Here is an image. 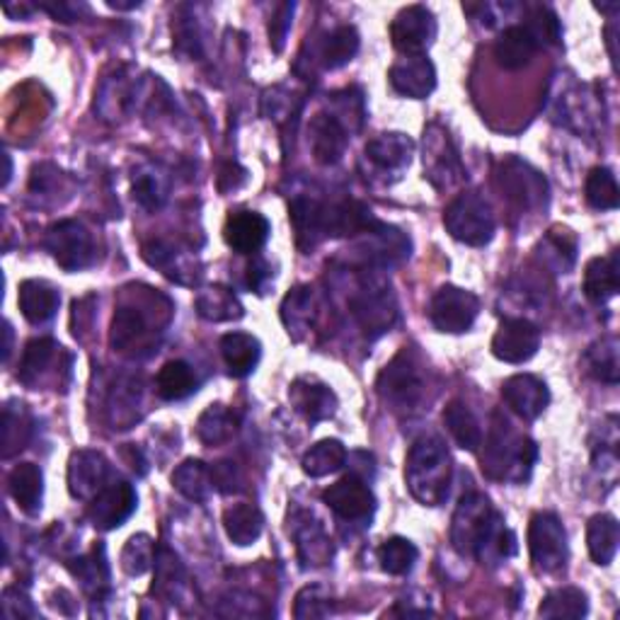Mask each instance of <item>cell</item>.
<instances>
[{
  "mask_svg": "<svg viewBox=\"0 0 620 620\" xmlns=\"http://www.w3.org/2000/svg\"><path fill=\"white\" fill-rule=\"evenodd\" d=\"M589 613V598L577 586H560L553 589L551 594L543 598L539 608L541 618H572L580 620Z\"/></svg>",
  "mask_w": 620,
  "mask_h": 620,
  "instance_id": "43",
  "label": "cell"
},
{
  "mask_svg": "<svg viewBox=\"0 0 620 620\" xmlns=\"http://www.w3.org/2000/svg\"><path fill=\"white\" fill-rule=\"evenodd\" d=\"M315 318H318V306H315V294L310 286H298L284 298L282 320L286 325V333L294 339H303V335L310 333V327L315 325Z\"/></svg>",
  "mask_w": 620,
  "mask_h": 620,
  "instance_id": "33",
  "label": "cell"
},
{
  "mask_svg": "<svg viewBox=\"0 0 620 620\" xmlns=\"http://www.w3.org/2000/svg\"><path fill=\"white\" fill-rule=\"evenodd\" d=\"M294 10H296L294 3H279L272 20H270V41H272V49L276 51V54L284 49L288 29H292Z\"/></svg>",
  "mask_w": 620,
  "mask_h": 620,
  "instance_id": "56",
  "label": "cell"
},
{
  "mask_svg": "<svg viewBox=\"0 0 620 620\" xmlns=\"http://www.w3.org/2000/svg\"><path fill=\"white\" fill-rule=\"evenodd\" d=\"M17 303H20V310H23L25 320H29L33 325H41V323H49V320L56 315L61 296L51 284L29 279V282L20 284Z\"/></svg>",
  "mask_w": 620,
  "mask_h": 620,
  "instance_id": "30",
  "label": "cell"
},
{
  "mask_svg": "<svg viewBox=\"0 0 620 620\" xmlns=\"http://www.w3.org/2000/svg\"><path fill=\"white\" fill-rule=\"evenodd\" d=\"M330 613H333V604H330V596L323 586H306L296 596V618H325Z\"/></svg>",
  "mask_w": 620,
  "mask_h": 620,
  "instance_id": "53",
  "label": "cell"
},
{
  "mask_svg": "<svg viewBox=\"0 0 620 620\" xmlns=\"http://www.w3.org/2000/svg\"><path fill=\"white\" fill-rule=\"evenodd\" d=\"M237 431V417L229 408L211 405L202 412L199 422H196V437L204 441L206 447H221V443L231 441Z\"/></svg>",
  "mask_w": 620,
  "mask_h": 620,
  "instance_id": "42",
  "label": "cell"
},
{
  "mask_svg": "<svg viewBox=\"0 0 620 620\" xmlns=\"http://www.w3.org/2000/svg\"><path fill=\"white\" fill-rule=\"evenodd\" d=\"M155 543L148 539L146 533L131 535L129 543L124 545L121 551V570L131 577H141L143 572L151 570V565H155Z\"/></svg>",
  "mask_w": 620,
  "mask_h": 620,
  "instance_id": "49",
  "label": "cell"
},
{
  "mask_svg": "<svg viewBox=\"0 0 620 620\" xmlns=\"http://www.w3.org/2000/svg\"><path fill=\"white\" fill-rule=\"evenodd\" d=\"M443 425H447L453 441H456L463 451H478L482 443V429L478 417L473 415V410L465 405V402H449L447 410H443Z\"/></svg>",
  "mask_w": 620,
  "mask_h": 620,
  "instance_id": "36",
  "label": "cell"
},
{
  "mask_svg": "<svg viewBox=\"0 0 620 620\" xmlns=\"http://www.w3.org/2000/svg\"><path fill=\"white\" fill-rule=\"evenodd\" d=\"M417 557H419V551L415 547V543L408 539H400V535H392V539H388L384 545L378 547L380 567H384L388 574H396V577L412 572Z\"/></svg>",
  "mask_w": 620,
  "mask_h": 620,
  "instance_id": "46",
  "label": "cell"
},
{
  "mask_svg": "<svg viewBox=\"0 0 620 620\" xmlns=\"http://www.w3.org/2000/svg\"><path fill=\"white\" fill-rule=\"evenodd\" d=\"M620 543V526L618 519L611 514H596L586 526V545L589 555L596 565H611L618 553Z\"/></svg>",
  "mask_w": 620,
  "mask_h": 620,
  "instance_id": "34",
  "label": "cell"
},
{
  "mask_svg": "<svg viewBox=\"0 0 620 620\" xmlns=\"http://www.w3.org/2000/svg\"><path fill=\"white\" fill-rule=\"evenodd\" d=\"M51 257L64 267L66 272H80L95 260V245L92 235L78 221H59L51 225L44 237Z\"/></svg>",
  "mask_w": 620,
  "mask_h": 620,
  "instance_id": "10",
  "label": "cell"
},
{
  "mask_svg": "<svg viewBox=\"0 0 620 620\" xmlns=\"http://www.w3.org/2000/svg\"><path fill=\"white\" fill-rule=\"evenodd\" d=\"M425 170L427 180L437 190L453 188L465 178L458 151L453 148L449 133L437 124L425 131Z\"/></svg>",
  "mask_w": 620,
  "mask_h": 620,
  "instance_id": "12",
  "label": "cell"
},
{
  "mask_svg": "<svg viewBox=\"0 0 620 620\" xmlns=\"http://www.w3.org/2000/svg\"><path fill=\"white\" fill-rule=\"evenodd\" d=\"M211 485V468H206V463L196 458L180 463L172 473V488L190 502H204L209 498Z\"/></svg>",
  "mask_w": 620,
  "mask_h": 620,
  "instance_id": "38",
  "label": "cell"
},
{
  "mask_svg": "<svg viewBox=\"0 0 620 620\" xmlns=\"http://www.w3.org/2000/svg\"><path fill=\"white\" fill-rule=\"evenodd\" d=\"M184 584V570L178 560V555L168 547L160 545L158 551H155V584H153V592H158L163 596L172 598L175 592Z\"/></svg>",
  "mask_w": 620,
  "mask_h": 620,
  "instance_id": "48",
  "label": "cell"
},
{
  "mask_svg": "<svg viewBox=\"0 0 620 620\" xmlns=\"http://www.w3.org/2000/svg\"><path fill=\"white\" fill-rule=\"evenodd\" d=\"M8 490L10 498L25 514L35 516L41 509V500H44V475L35 463H20L8 475Z\"/></svg>",
  "mask_w": 620,
  "mask_h": 620,
  "instance_id": "27",
  "label": "cell"
},
{
  "mask_svg": "<svg viewBox=\"0 0 620 620\" xmlns=\"http://www.w3.org/2000/svg\"><path fill=\"white\" fill-rule=\"evenodd\" d=\"M288 531L294 533L298 560L303 567H325L333 563L335 545L313 514L294 512Z\"/></svg>",
  "mask_w": 620,
  "mask_h": 620,
  "instance_id": "16",
  "label": "cell"
},
{
  "mask_svg": "<svg viewBox=\"0 0 620 620\" xmlns=\"http://www.w3.org/2000/svg\"><path fill=\"white\" fill-rule=\"evenodd\" d=\"M323 209L325 206L310 199V196H296L292 202V221L296 229V243L303 253L313 250V247L323 241Z\"/></svg>",
  "mask_w": 620,
  "mask_h": 620,
  "instance_id": "32",
  "label": "cell"
},
{
  "mask_svg": "<svg viewBox=\"0 0 620 620\" xmlns=\"http://www.w3.org/2000/svg\"><path fill=\"white\" fill-rule=\"evenodd\" d=\"M211 482L219 492L231 494V492L241 490L243 478H241V470H237V465L233 461H219L211 468Z\"/></svg>",
  "mask_w": 620,
  "mask_h": 620,
  "instance_id": "57",
  "label": "cell"
},
{
  "mask_svg": "<svg viewBox=\"0 0 620 620\" xmlns=\"http://www.w3.org/2000/svg\"><path fill=\"white\" fill-rule=\"evenodd\" d=\"M323 502L345 521H366L376 509L374 492H371L366 480H361L354 473L330 485L323 492Z\"/></svg>",
  "mask_w": 620,
  "mask_h": 620,
  "instance_id": "14",
  "label": "cell"
},
{
  "mask_svg": "<svg viewBox=\"0 0 620 620\" xmlns=\"http://www.w3.org/2000/svg\"><path fill=\"white\" fill-rule=\"evenodd\" d=\"M620 292L618 253L594 257L584 270V296L592 303H608Z\"/></svg>",
  "mask_w": 620,
  "mask_h": 620,
  "instance_id": "26",
  "label": "cell"
},
{
  "mask_svg": "<svg viewBox=\"0 0 620 620\" xmlns=\"http://www.w3.org/2000/svg\"><path fill=\"white\" fill-rule=\"evenodd\" d=\"M453 478V463L447 443L439 437H422L408 453L405 482L412 498L425 506L447 502Z\"/></svg>",
  "mask_w": 620,
  "mask_h": 620,
  "instance_id": "1",
  "label": "cell"
},
{
  "mask_svg": "<svg viewBox=\"0 0 620 620\" xmlns=\"http://www.w3.org/2000/svg\"><path fill=\"white\" fill-rule=\"evenodd\" d=\"M390 39L400 54L425 56L437 39V20L427 5L402 8L390 25Z\"/></svg>",
  "mask_w": 620,
  "mask_h": 620,
  "instance_id": "11",
  "label": "cell"
},
{
  "mask_svg": "<svg viewBox=\"0 0 620 620\" xmlns=\"http://www.w3.org/2000/svg\"><path fill=\"white\" fill-rule=\"evenodd\" d=\"M112 408L115 410V429H129L127 425H131L133 419H137V405H139V386L129 380V384H119L115 390V402Z\"/></svg>",
  "mask_w": 620,
  "mask_h": 620,
  "instance_id": "54",
  "label": "cell"
},
{
  "mask_svg": "<svg viewBox=\"0 0 620 620\" xmlns=\"http://www.w3.org/2000/svg\"><path fill=\"white\" fill-rule=\"evenodd\" d=\"M541 347V330L526 318H506L492 337V354L504 364H526Z\"/></svg>",
  "mask_w": 620,
  "mask_h": 620,
  "instance_id": "13",
  "label": "cell"
},
{
  "mask_svg": "<svg viewBox=\"0 0 620 620\" xmlns=\"http://www.w3.org/2000/svg\"><path fill=\"white\" fill-rule=\"evenodd\" d=\"M361 235L366 237L364 250L371 257V262L390 267L410 257V237L392 229V225L374 221Z\"/></svg>",
  "mask_w": 620,
  "mask_h": 620,
  "instance_id": "23",
  "label": "cell"
},
{
  "mask_svg": "<svg viewBox=\"0 0 620 620\" xmlns=\"http://www.w3.org/2000/svg\"><path fill=\"white\" fill-rule=\"evenodd\" d=\"M155 390L168 402L190 398L196 390V376L188 361H168L155 378Z\"/></svg>",
  "mask_w": 620,
  "mask_h": 620,
  "instance_id": "40",
  "label": "cell"
},
{
  "mask_svg": "<svg viewBox=\"0 0 620 620\" xmlns=\"http://www.w3.org/2000/svg\"><path fill=\"white\" fill-rule=\"evenodd\" d=\"M137 490L129 482H112L90 500L88 519L100 531H112L137 512Z\"/></svg>",
  "mask_w": 620,
  "mask_h": 620,
  "instance_id": "15",
  "label": "cell"
},
{
  "mask_svg": "<svg viewBox=\"0 0 620 620\" xmlns=\"http://www.w3.org/2000/svg\"><path fill=\"white\" fill-rule=\"evenodd\" d=\"M357 51H359V33L351 25H343L327 37L323 47V64L330 70L343 68L357 56Z\"/></svg>",
  "mask_w": 620,
  "mask_h": 620,
  "instance_id": "47",
  "label": "cell"
},
{
  "mask_svg": "<svg viewBox=\"0 0 620 620\" xmlns=\"http://www.w3.org/2000/svg\"><path fill=\"white\" fill-rule=\"evenodd\" d=\"M526 27H529V33L535 37V41H539V47H543V44L557 47L563 41L560 20H557V15L553 13L551 8H543V5L533 8Z\"/></svg>",
  "mask_w": 620,
  "mask_h": 620,
  "instance_id": "50",
  "label": "cell"
},
{
  "mask_svg": "<svg viewBox=\"0 0 620 620\" xmlns=\"http://www.w3.org/2000/svg\"><path fill=\"white\" fill-rule=\"evenodd\" d=\"M347 463V447L339 439H323L315 447L306 451L301 461L303 473L310 478H325L330 473H337Z\"/></svg>",
  "mask_w": 620,
  "mask_h": 620,
  "instance_id": "41",
  "label": "cell"
},
{
  "mask_svg": "<svg viewBox=\"0 0 620 620\" xmlns=\"http://www.w3.org/2000/svg\"><path fill=\"white\" fill-rule=\"evenodd\" d=\"M498 184L516 211H535L547 204V180L521 158H504L498 168Z\"/></svg>",
  "mask_w": 620,
  "mask_h": 620,
  "instance_id": "5",
  "label": "cell"
},
{
  "mask_svg": "<svg viewBox=\"0 0 620 620\" xmlns=\"http://www.w3.org/2000/svg\"><path fill=\"white\" fill-rule=\"evenodd\" d=\"M78 567H74V574L82 582V586L92 592L100 584L109 582V570H107V560H105V551H92L90 557H82V560H76Z\"/></svg>",
  "mask_w": 620,
  "mask_h": 620,
  "instance_id": "52",
  "label": "cell"
},
{
  "mask_svg": "<svg viewBox=\"0 0 620 620\" xmlns=\"http://www.w3.org/2000/svg\"><path fill=\"white\" fill-rule=\"evenodd\" d=\"M175 47L182 54L188 56H199L202 54V47H199V33H196V27L192 23H178L175 27Z\"/></svg>",
  "mask_w": 620,
  "mask_h": 620,
  "instance_id": "58",
  "label": "cell"
},
{
  "mask_svg": "<svg viewBox=\"0 0 620 620\" xmlns=\"http://www.w3.org/2000/svg\"><path fill=\"white\" fill-rule=\"evenodd\" d=\"M29 419L23 412H13V408H5L3 415V456L10 458L15 451L25 449V443L29 439Z\"/></svg>",
  "mask_w": 620,
  "mask_h": 620,
  "instance_id": "51",
  "label": "cell"
},
{
  "mask_svg": "<svg viewBox=\"0 0 620 620\" xmlns=\"http://www.w3.org/2000/svg\"><path fill=\"white\" fill-rule=\"evenodd\" d=\"M272 225L257 211H235L229 216L223 229V237L235 253L241 255H255L260 253L267 237H270Z\"/></svg>",
  "mask_w": 620,
  "mask_h": 620,
  "instance_id": "21",
  "label": "cell"
},
{
  "mask_svg": "<svg viewBox=\"0 0 620 620\" xmlns=\"http://www.w3.org/2000/svg\"><path fill=\"white\" fill-rule=\"evenodd\" d=\"M109 465L107 458L98 451H76L68 463V490L76 500H92L107 488Z\"/></svg>",
  "mask_w": 620,
  "mask_h": 620,
  "instance_id": "19",
  "label": "cell"
},
{
  "mask_svg": "<svg viewBox=\"0 0 620 620\" xmlns=\"http://www.w3.org/2000/svg\"><path fill=\"white\" fill-rule=\"evenodd\" d=\"M443 225L458 243L482 247L494 237L492 206L480 192H463L443 211Z\"/></svg>",
  "mask_w": 620,
  "mask_h": 620,
  "instance_id": "4",
  "label": "cell"
},
{
  "mask_svg": "<svg viewBox=\"0 0 620 620\" xmlns=\"http://www.w3.org/2000/svg\"><path fill=\"white\" fill-rule=\"evenodd\" d=\"M221 357L231 376L245 378L260 364L262 345L260 339L247 333H229L221 337Z\"/></svg>",
  "mask_w": 620,
  "mask_h": 620,
  "instance_id": "29",
  "label": "cell"
},
{
  "mask_svg": "<svg viewBox=\"0 0 620 620\" xmlns=\"http://www.w3.org/2000/svg\"><path fill=\"white\" fill-rule=\"evenodd\" d=\"M502 398L514 415H519L526 422L539 419L545 408L551 405V390H547L545 380L531 374H516L506 378L502 386Z\"/></svg>",
  "mask_w": 620,
  "mask_h": 620,
  "instance_id": "17",
  "label": "cell"
},
{
  "mask_svg": "<svg viewBox=\"0 0 620 620\" xmlns=\"http://www.w3.org/2000/svg\"><path fill=\"white\" fill-rule=\"evenodd\" d=\"M223 529L235 545H253L264 531V514L255 504H235L223 514Z\"/></svg>",
  "mask_w": 620,
  "mask_h": 620,
  "instance_id": "35",
  "label": "cell"
},
{
  "mask_svg": "<svg viewBox=\"0 0 620 620\" xmlns=\"http://www.w3.org/2000/svg\"><path fill=\"white\" fill-rule=\"evenodd\" d=\"M288 400H292L296 412H301L310 425L330 419L337 412L335 390L325 386L323 380L310 376L294 380L292 390H288Z\"/></svg>",
  "mask_w": 620,
  "mask_h": 620,
  "instance_id": "20",
  "label": "cell"
},
{
  "mask_svg": "<svg viewBox=\"0 0 620 620\" xmlns=\"http://www.w3.org/2000/svg\"><path fill=\"white\" fill-rule=\"evenodd\" d=\"M196 313L204 320H214V323H225V320L243 318V303L237 296L225 286H209L206 292L196 296Z\"/></svg>",
  "mask_w": 620,
  "mask_h": 620,
  "instance_id": "37",
  "label": "cell"
},
{
  "mask_svg": "<svg viewBox=\"0 0 620 620\" xmlns=\"http://www.w3.org/2000/svg\"><path fill=\"white\" fill-rule=\"evenodd\" d=\"M3 160H5V184H8L10 182V172H13V168H10V155L8 153H5Z\"/></svg>",
  "mask_w": 620,
  "mask_h": 620,
  "instance_id": "61",
  "label": "cell"
},
{
  "mask_svg": "<svg viewBox=\"0 0 620 620\" xmlns=\"http://www.w3.org/2000/svg\"><path fill=\"white\" fill-rule=\"evenodd\" d=\"M584 366L586 374L602 380V384L616 386L618 374H620V361H618V339L616 337H604L598 339L596 345L586 349L584 354Z\"/></svg>",
  "mask_w": 620,
  "mask_h": 620,
  "instance_id": "39",
  "label": "cell"
},
{
  "mask_svg": "<svg viewBox=\"0 0 620 620\" xmlns=\"http://www.w3.org/2000/svg\"><path fill=\"white\" fill-rule=\"evenodd\" d=\"M107 5L115 8V10H133V8H139L141 3H139V0H133V3H119V0H107Z\"/></svg>",
  "mask_w": 620,
  "mask_h": 620,
  "instance_id": "60",
  "label": "cell"
},
{
  "mask_svg": "<svg viewBox=\"0 0 620 620\" xmlns=\"http://www.w3.org/2000/svg\"><path fill=\"white\" fill-rule=\"evenodd\" d=\"M310 148L320 165H335L345 155L347 131L335 115H315L310 119Z\"/></svg>",
  "mask_w": 620,
  "mask_h": 620,
  "instance_id": "24",
  "label": "cell"
},
{
  "mask_svg": "<svg viewBox=\"0 0 620 620\" xmlns=\"http://www.w3.org/2000/svg\"><path fill=\"white\" fill-rule=\"evenodd\" d=\"M380 400L392 412L400 415H415L427 402L429 371L419 364V359L410 349H402L390 364L380 371L376 380Z\"/></svg>",
  "mask_w": 620,
  "mask_h": 620,
  "instance_id": "3",
  "label": "cell"
},
{
  "mask_svg": "<svg viewBox=\"0 0 620 620\" xmlns=\"http://www.w3.org/2000/svg\"><path fill=\"white\" fill-rule=\"evenodd\" d=\"M586 202L589 206H594L598 211H611L618 209L620 204V192L613 170L608 168H594L586 178Z\"/></svg>",
  "mask_w": 620,
  "mask_h": 620,
  "instance_id": "45",
  "label": "cell"
},
{
  "mask_svg": "<svg viewBox=\"0 0 620 620\" xmlns=\"http://www.w3.org/2000/svg\"><path fill=\"white\" fill-rule=\"evenodd\" d=\"M500 512L492 509L490 500L480 492L463 494L451 521V545L463 557H475L480 541Z\"/></svg>",
  "mask_w": 620,
  "mask_h": 620,
  "instance_id": "6",
  "label": "cell"
},
{
  "mask_svg": "<svg viewBox=\"0 0 620 620\" xmlns=\"http://www.w3.org/2000/svg\"><path fill=\"white\" fill-rule=\"evenodd\" d=\"M262 279H270V267H267L262 260H257L255 264H250V276H247V284H250V288H255V292H260Z\"/></svg>",
  "mask_w": 620,
  "mask_h": 620,
  "instance_id": "59",
  "label": "cell"
},
{
  "mask_svg": "<svg viewBox=\"0 0 620 620\" xmlns=\"http://www.w3.org/2000/svg\"><path fill=\"white\" fill-rule=\"evenodd\" d=\"M531 563L539 572H557L567 563V533L563 521L551 512L533 514L529 524Z\"/></svg>",
  "mask_w": 620,
  "mask_h": 620,
  "instance_id": "8",
  "label": "cell"
},
{
  "mask_svg": "<svg viewBox=\"0 0 620 620\" xmlns=\"http://www.w3.org/2000/svg\"><path fill=\"white\" fill-rule=\"evenodd\" d=\"M415 155V141L405 133H380L378 139L366 143V158L376 170L398 175L410 168Z\"/></svg>",
  "mask_w": 620,
  "mask_h": 620,
  "instance_id": "22",
  "label": "cell"
},
{
  "mask_svg": "<svg viewBox=\"0 0 620 620\" xmlns=\"http://www.w3.org/2000/svg\"><path fill=\"white\" fill-rule=\"evenodd\" d=\"M535 458H539L535 441L516 434L502 415H494L482 451V473L490 480L524 482L529 480Z\"/></svg>",
  "mask_w": 620,
  "mask_h": 620,
  "instance_id": "2",
  "label": "cell"
},
{
  "mask_svg": "<svg viewBox=\"0 0 620 620\" xmlns=\"http://www.w3.org/2000/svg\"><path fill=\"white\" fill-rule=\"evenodd\" d=\"M349 310L369 337L388 333L398 320V303L390 288L386 284L369 282V279H364L359 284V292L349 298Z\"/></svg>",
  "mask_w": 620,
  "mask_h": 620,
  "instance_id": "7",
  "label": "cell"
},
{
  "mask_svg": "<svg viewBox=\"0 0 620 620\" xmlns=\"http://www.w3.org/2000/svg\"><path fill=\"white\" fill-rule=\"evenodd\" d=\"M59 357H61V347L54 343V339H49V337L33 339V343L25 347L17 378L29 388L41 386L47 376H59L56 371H51V366L56 364Z\"/></svg>",
  "mask_w": 620,
  "mask_h": 620,
  "instance_id": "28",
  "label": "cell"
},
{
  "mask_svg": "<svg viewBox=\"0 0 620 620\" xmlns=\"http://www.w3.org/2000/svg\"><path fill=\"white\" fill-rule=\"evenodd\" d=\"M480 313V298L458 286H441L431 298L429 320L439 333H468Z\"/></svg>",
  "mask_w": 620,
  "mask_h": 620,
  "instance_id": "9",
  "label": "cell"
},
{
  "mask_svg": "<svg viewBox=\"0 0 620 620\" xmlns=\"http://www.w3.org/2000/svg\"><path fill=\"white\" fill-rule=\"evenodd\" d=\"M535 257L541 264L555 274H567L577 262V237L572 231L555 225L545 233L543 241L535 247Z\"/></svg>",
  "mask_w": 620,
  "mask_h": 620,
  "instance_id": "31",
  "label": "cell"
},
{
  "mask_svg": "<svg viewBox=\"0 0 620 620\" xmlns=\"http://www.w3.org/2000/svg\"><path fill=\"white\" fill-rule=\"evenodd\" d=\"M539 49V41L529 33V27L514 25L500 35L498 44H494V59L504 70H521L531 64Z\"/></svg>",
  "mask_w": 620,
  "mask_h": 620,
  "instance_id": "25",
  "label": "cell"
},
{
  "mask_svg": "<svg viewBox=\"0 0 620 620\" xmlns=\"http://www.w3.org/2000/svg\"><path fill=\"white\" fill-rule=\"evenodd\" d=\"M146 335V318L137 306H121L112 318L109 345L115 351H127Z\"/></svg>",
  "mask_w": 620,
  "mask_h": 620,
  "instance_id": "44",
  "label": "cell"
},
{
  "mask_svg": "<svg viewBox=\"0 0 620 620\" xmlns=\"http://www.w3.org/2000/svg\"><path fill=\"white\" fill-rule=\"evenodd\" d=\"M390 88L402 98L425 100L437 88V68L425 56H405L390 68Z\"/></svg>",
  "mask_w": 620,
  "mask_h": 620,
  "instance_id": "18",
  "label": "cell"
},
{
  "mask_svg": "<svg viewBox=\"0 0 620 620\" xmlns=\"http://www.w3.org/2000/svg\"><path fill=\"white\" fill-rule=\"evenodd\" d=\"M133 199L146 209H160L165 202V190L160 188V180L153 172H141L133 180Z\"/></svg>",
  "mask_w": 620,
  "mask_h": 620,
  "instance_id": "55",
  "label": "cell"
}]
</instances>
